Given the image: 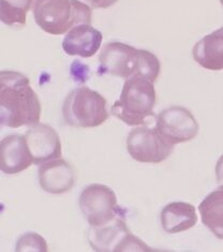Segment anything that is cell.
I'll return each instance as SVG.
<instances>
[{"label": "cell", "instance_id": "obj_7", "mask_svg": "<svg viewBox=\"0 0 223 252\" xmlns=\"http://www.w3.org/2000/svg\"><path fill=\"white\" fill-rule=\"evenodd\" d=\"M78 204L84 218L90 226L106 224L120 213L115 192L101 184H93L84 188Z\"/></svg>", "mask_w": 223, "mask_h": 252}, {"label": "cell", "instance_id": "obj_12", "mask_svg": "<svg viewBox=\"0 0 223 252\" xmlns=\"http://www.w3.org/2000/svg\"><path fill=\"white\" fill-rule=\"evenodd\" d=\"M33 163L25 135L11 134L0 144V169L7 175H15Z\"/></svg>", "mask_w": 223, "mask_h": 252}, {"label": "cell", "instance_id": "obj_14", "mask_svg": "<svg viewBox=\"0 0 223 252\" xmlns=\"http://www.w3.org/2000/svg\"><path fill=\"white\" fill-rule=\"evenodd\" d=\"M192 56L204 69L223 70V27L196 42L192 50Z\"/></svg>", "mask_w": 223, "mask_h": 252}, {"label": "cell", "instance_id": "obj_20", "mask_svg": "<svg viewBox=\"0 0 223 252\" xmlns=\"http://www.w3.org/2000/svg\"><path fill=\"white\" fill-rule=\"evenodd\" d=\"M216 178L217 183L223 185V155L219 158L216 164Z\"/></svg>", "mask_w": 223, "mask_h": 252}, {"label": "cell", "instance_id": "obj_17", "mask_svg": "<svg viewBox=\"0 0 223 252\" xmlns=\"http://www.w3.org/2000/svg\"><path fill=\"white\" fill-rule=\"evenodd\" d=\"M33 0H0V19L7 26L22 28Z\"/></svg>", "mask_w": 223, "mask_h": 252}, {"label": "cell", "instance_id": "obj_3", "mask_svg": "<svg viewBox=\"0 0 223 252\" xmlns=\"http://www.w3.org/2000/svg\"><path fill=\"white\" fill-rule=\"evenodd\" d=\"M32 9L37 25L53 35L67 33L80 24L92 25V8L78 0H33Z\"/></svg>", "mask_w": 223, "mask_h": 252}, {"label": "cell", "instance_id": "obj_11", "mask_svg": "<svg viewBox=\"0 0 223 252\" xmlns=\"http://www.w3.org/2000/svg\"><path fill=\"white\" fill-rule=\"evenodd\" d=\"M38 178L42 190L51 194H63L73 188L76 174L69 162L59 158L42 163Z\"/></svg>", "mask_w": 223, "mask_h": 252}, {"label": "cell", "instance_id": "obj_5", "mask_svg": "<svg viewBox=\"0 0 223 252\" xmlns=\"http://www.w3.org/2000/svg\"><path fill=\"white\" fill-rule=\"evenodd\" d=\"M106 99L86 86L73 89L63 104L65 124L77 129L99 127L108 119Z\"/></svg>", "mask_w": 223, "mask_h": 252}, {"label": "cell", "instance_id": "obj_4", "mask_svg": "<svg viewBox=\"0 0 223 252\" xmlns=\"http://www.w3.org/2000/svg\"><path fill=\"white\" fill-rule=\"evenodd\" d=\"M157 94L154 83L142 76L126 80L120 98L112 106L113 115L126 125L137 127L154 116Z\"/></svg>", "mask_w": 223, "mask_h": 252}, {"label": "cell", "instance_id": "obj_1", "mask_svg": "<svg viewBox=\"0 0 223 252\" xmlns=\"http://www.w3.org/2000/svg\"><path fill=\"white\" fill-rule=\"evenodd\" d=\"M42 113L38 94L27 76L3 70L0 73V122L3 127L21 128L40 123Z\"/></svg>", "mask_w": 223, "mask_h": 252}, {"label": "cell", "instance_id": "obj_15", "mask_svg": "<svg viewBox=\"0 0 223 252\" xmlns=\"http://www.w3.org/2000/svg\"><path fill=\"white\" fill-rule=\"evenodd\" d=\"M160 221L162 229L168 234L188 231L197 222L195 207L186 202L170 203L162 209Z\"/></svg>", "mask_w": 223, "mask_h": 252}, {"label": "cell", "instance_id": "obj_10", "mask_svg": "<svg viewBox=\"0 0 223 252\" xmlns=\"http://www.w3.org/2000/svg\"><path fill=\"white\" fill-rule=\"evenodd\" d=\"M25 136L34 164L41 165L62 157V141L57 131L51 126L40 123L30 126Z\"/></svg>", "mask_w": 223, "mask_h": 252}, {"label": "cell", "instance_id": "obj_13", "mask_svg": "<svg viewBox=\"0 0 223 252\" xmlns=\"http://www.w3.org/2000/svg\"><path fill=\"white\" fill-rule=\"evenodd\" d=\"M103 35L90 24H80L65 34L63 49L70 56L93 57L100 49Z\"/></svg>", "mask_w": 223, "mask_h": 252}, {"label": "cell", "instance_id": "obj_21", "mask_svg": "<svg viewBox=\"0 0 223 252\" xmlns=\"http://www.w3.org/2000/svg\"><path fill=\"white\" fill-rule=\"evenodd\" d=\"M220 2H221V4H222V7H223V0H220Z\"/></svg>", "mask_w": 223, "mask_h": 252}, {"label": "cell", "instance_id": "obj_18", "mask_svg": "<svg viewBox=\"0 0 223 252\" xmlns=\"http://www.w3.org/2000/svg\"><path fill=\"white\" fill-rule=\"evenodd\" d=\"M49 250L45 239L39 235L38 233L29 232L22 235L16 244L15 251H42Z\"/></svg>", "mask_w": 223, "mask_h": 252}, {"label": "cell", "instance_id": "obj_2", "mask_svg": "<svg viewBox=\"0 0 223 252\" xmlns=\"http://www.w3.org/2000/svg\"><path fill=\"white\" fill-rule=\"evenodd\" d=\"M99 73L128 80L142 76L155 83L159 77L161 64L158 57L146 50H137L122 42H110L99 55Z\"/></svg>", "mask_w": 223, "mask_h": 252}, {"label": "cell", "instance_id": "obj_6", "mask_svg": "<svg viewBox=\"0 0 223 252\" xmlns=\"http://www.w3.org/2000/svg\"><path fill=\"white\" fill-rule=\"evenodd\" d=\"M87 237L92 248L98 252L153 251L130 232L120 216L106 224L90 226Z\"/></svg>", "mask_w": 223, "mask_h": 252}, {"label": "cell", "instance_id": "obj_8", "mask_svg": "<svg viewBox=\"0 0 223 252\" xmlns=\"http://www.w3.org/2000/svg\"><path fill=\"white\" fill-rule=\"evenodd\" d=\"M174 145L168 143L156 128L137 126L127 137V151L141 163H161L173 153Z\"/></svg>", "mask_w": 223, "mask_h": 252}, {"label": "cell", "instance_id": "obj_9", "mask_svg": "<svg viewBox=\"0 0 223 252\" xmlns=\"http://www.w3.org/2000/svg\"><path fill=\"white\" fill-rule=\"evenodd\" d=\"M156 129L168 143L176 145L193 140L198 133V124L188 109L174 105L158 114Z\"/></svg>", "mask_w": 223, "mask_h": 252}, {"label": "cell", "instance_id": "obj_19", "mask_svg": "<svg viewBox=\"0 0 223 252\" xmlns=\"http://www.w3.org/2000/svg\"><path fill=\"white\" fill-rule=\"evenodd\" d=\"M118 0H86V2L93 9H108L115 4Z\"/></svg>", "mask_w": 223, "mask_h": 252}, {"label": "cell", "instance_id": "obj_16", "mask_svg": "<svg viewBox=\"0 0 223 252\" xmlns=\"http://www.w3.org/2000/svg\"><path fill=\"white\" fill-rule=\"evenodd\" d=\"M203 224L214 235L223 239V185L209 193L198 206Z\"/></svg>", "mask_w": 223, "mask_h": 252}]
</instances>
